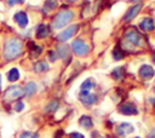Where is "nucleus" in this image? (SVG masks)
Segmentation results:
<instances>
[{"label":"nucleus","instance_id":"1","mask_svg":"<svg viewBox=\"0 0 155 138\" xmlns=\"http://www.w3.org/2000/svg\"><path fill=\"white\" fill-rule=\"evenodd\" d=\"M22 50H23V45L19 40L10 39L8 41H6V44L4 46V56L6 59L12 61L22 53Z\"/></svg>","mask_w":155,"mask_h":138},{"label":"nucleus","instance_id":"2","mask_svg":"<svg viewBox=\"0 0 155 138\" xmlns=\"http://www.w3.org/2000/svg\"><path fill=\"white\" fill-rule=\"evenodd\" d=\"M74 17V12L70 11V10H63V11H59L56 17L53 18V22H52V25L53 28L56 29H59V28H63L65 27Z\"/></svg>","mask_w":155,"mask_h":138},{"label":"nucleus","instance_id":"3","mask_svg":"<svg viewBox=\"0 0 155 138\" xmlns=\"http://www.w3.org/2000/svg\"><path fill=\"white\" fill-rule=\"evenodd\" d=\"M71 48L74 51L75 54L78 56H85L87 54L88 52V46L85 41H82L81 39H78V40H74L73 44H71Z\"/></svg>","mask_w":155,"mask_h":138},{"label":"nucleus","instance_id":"4","mask_svg":"<svg viewBox=\"0 0 155 138\" xmlns=\"http://www.w3.org/2000/svg\"><path fill=\"white\" fill-rule=\"evenodd\" d=\"M78 29H79L78 24L69 25L67 29H64L63 31H61V33L57 35V39H58L59 41H67V40H69V39L78 31Z\"/></svg>","mask_w":155,"mask_h":138},{"label":"nucleus","instance_id":"5","mask_svg":"<svg viewBox=\"0 0 155 138\" xmlns=\"http://www.w3.org/2000/svg\"><path fill=\"white\" fill-rule=\"evenodd\" d=\"M22 94H23V91H22L21 87H18V86H11V87H8V88L6 90V92H5V98H6L7 100H13V99L19 98Z\"/></svg>","mask_w":155,"mask_h":138},{"label":"nucleus","instance_id":"6","mask_svg":"<svg viewBox=\"0 0 155 138\" xmlns=\"http://www.w3.org/2000/svg\"><path fill=\"white\" fill-rule=\"evenodd\" d=\"M79 99L85 105H92L97 100V96L93 93H90V91H81L79 94Z\"/></svg>","mask_w":155,"mask_h":138},{"label":"nucleus","instance_id":"7","mask_svg":"<svg viewBox=\"0 0 155 138\" xmlns=\"http://www.w3.org/2000/svg\"><path fill=\"white\" fill-rule=\"evenodd\" d=\"M116 132H117V134H120L121 137H126L127 134H130V133L133 132V126H132L131 123L122 122V123H120V125L116 127Z\"/></svg>","mask_w":155,"mask_h":138},{"label":"nucleus","instance_id":"8","mask_svg":"<svg viewBox=\"0 0 155 138\" xmlns=\"http://www.w3.org/2000/svg\"><path fill=\"white\" fill-rule=\"evenodd\" d=\"M119 111L124 115H136L138 113L137 108L132 103H125L119 108Z\"/></svg>","mask_w":155,"mask_h":138},{"label":"nucleus","instance_id":"9","mask_svg":"<svg viewBox=\"0 0 155 138\" xmlns=\"http://www.w3.org/2000/svg\"><path fill=\"white\" fill-rule=\"evenodd\" d=\"M15 21H16V23L19 25V27H22V28H24L27 24H28V16H27V13L25 12H17L16 15H15Z\"/></svg>","mask_w":155,"mask_h":138},{"label":"nucleus","instance_id":"10","mask_svg":"<svg viewBox=\"0 0 155 138\" xmlns=\"http://www.w3.org/2000/svg\"><path fill=\"white\" fill-rule=\"evenodd\" d=\"M125 38L127 41H130L131 44H138L139 42V39H140V35L139 33H137L134 29H130L126 34H125Z\"/></svg>","mask_w":155,"mask_h":138},{"label":"nucleus","instance_id":"11","mask_svg":"<svg viewBox=\"0 0 155 138\" xmlns=\"http://www.w3.org/2000/svg\"><path fill=\"white\" fill-rule=\"evenodd\" d=\"M140 5H136V6H133V7H131L128 11H127V13L125 15V21L127 22V21H131L132 18H134L137 15H138V12H139V10H140Z\"/></svg>","mask_w":155,"mask_h":138},{"label":"nucleus","instance_id":"12","mask_svg":"<svg viewBox=\"0 0 155 138\" xmlns=\"http://www.w3.org/2000/svg\"><path fill=\"white\" fill-rule=\"evenodd\" d=\"M139 75L143 77V79H149L154 75V70L150 68V65H143L140 69H139Z\"/></svg>","mask_w":155,"mask_h":138},{"label":"nucleus","instance_id":"13","mask_svg":"<svg viewBox=\"0 0 155 138\" xmlns=\"http://www.w3.org/2000/svg\"><path fill=\"white\" fill-rule=\"evenodd\" d=\"M36 90H38L36 84H35V82H33V81H29V82H27V84H25L23 92H24L27 96H31V94H34V93L36 92Z\"/></svg>","mask_w":155,"mask_h":138},{"label":"nucleus","instance_id":"14","mask_svg":"<svg viewBox=\"0 0 155 138\" xmlns=\"http://www.w3.org/2000/svg\"><path fill=\"white\" fill-rule=\"evenodd\" d=\"M57 54L62 59H65L69 56V48L67 45H58L57 46Z\"/></svg>","mask_w":155,"mask_h":138},{"label":"nucleus","instance_id":"15","mask_svg":"<svg viewBox=\"0 0 155 138\" xmlns=\"http://www.w3.org/2000/svg\"><path fill=\"white\" fill-rule=\"evenodd\" d=\"M79 122H80V125H81L84 128H86V130L91 128V127H92V125H93V122H92L91 117H90V116H87V115H82V116L80 117Z\"/></svg>","mask_w":155,"mask_h":138},{"label":"nucleus","instance_id":"16","mask_svg":"<svg viewBox=\"0 0 155 138\" xmlns=\"http://www.w3.org/2000/svg\"><path fill=\"white\" fill-rule=\"evenodd\" d=\"M140 27H142V29H144V30H153V29H154V22H153V19H150L149 17H148V18H144V19L140 22Z\"/></svg>","mask_w":155,"mask_h":138},{"label":"nucleus","instance_id":"17","mask_svg":"<svg viewBox=\"0 0 155 138\" xmlns=\"http://www.w3.org/2000/svg\"><path fill=\"white\" fill-rule=\"evenodd\" d=\"M7 79H8V81H11V82L17 81V80L19 79V71H18V69L12 68V69L7 73Z\"/></svg>","mask_w":155,"mask_h":138},{"label":"nucleus","instance_id":"18","mask_svg":"<svg viewBox=\"0 0 155 138\" xmlns=\"http://www.w3.org/2000/svg\"><path fill=\"white\" fill-rule=\"evenodd\" d=\"M47 34H48V28H47V25L40 24V25L38 27V29H36V36H38V38H45V36H47Z\"/></svg>","mask_w":155,"mask_h":138},{"label":"nucleus","instance_id":"19","mask_svg":"<svg viewBox=\"0 0 155 138\" xmlns=\"http://www.w3.org/2000/svg\"><path fill=\"white\" fill-rule=\"evenodd\" d=\"M29 48H30V53H31V56L33 57H36V56H39L40 53H41V47L39 46V45H35L34 42H30V45H29Z\"/></svg>","mask_w":155,"mask_h":138},{"label":"nucleus","instance_id":"20","mask_svg":"<svg viewBox=\"0 0 155 138\" xmlns=\"http://www.w3.org/2000/svg\"><path fill=\"white\" fill-rule=\"evenodd\" d=\"M47 69H48V64H46L45 62H38L34 65V70L36 73H42V71H46Z\"/></svg>","mask_w":155,"mask_h":138},{"label":"nucleus","instance_id":"21","mask_svg":"<svg viewBox=\"0 0 155 138\" xmlns=\"http://www.w3.org/2000/svg\"><path fill=\"white\" fill-rule=\"evenodd\" d=\"M57 5H58V1L57 0H47L46 2H45V11L46 12H50V11H52L53 8H56L57 7Z\"/></svg>","mask_w":155,"mask_h":138},{"label":"nucleus","instance_id":"22","mask_svg":"<svg viewBox=\"0 0 155 138\" xmlns=\"http://www.w3.org/2000/svg\"><path fill=\"white\" fill-rule=\"evenodd\" d=\"M57 109H58V102L57 100H52V102H50L46 105L45 111H47V113H54Z\"/></svg>","mask_w":155,"mask_h":138},{"label":"nucleus","instance_id":"23","mask_svg":"<svg viewBox=\"0 0 155 138\" xmlns=\"http://www.w3.org/2000/svg\"><path fill=\"white\" fill-rule=\"evenodd\" d=\"M94 87V82L91 80V79H88V80H86L82 85H81V91H90V90H92Z\"/></svg>","mask_w":155,"mask_h":138},{"label":"nucleus","instance_id":"24","mask_svg":"<svg viewBox=\"0 0 155 138\" xmlns=\"http://www.w3.org/2000/svg\"><path fill=\"white\" fill-rule=\"evenodd\" d=\"M122 71H124L122 68H116V69L113 71V77L116 79V80H119V79L122 76Z\"/></svg>","mask_w":155,"mask_h":138},{"label":"nucleus","instance_id":"25","mask_svg":"<svg viewBox=\"0 0 155 138\" xmlns=\"http://www.w3.org/2000/svg\"><path fill=\"white\" fill-rule=\"evenodd\" d=\"M122 57H124L122 51H121L119 47H117V48H115V50H114V58H115V59H121Z\"/></svg>","mask_w":155,"mask_h":138},{"label":"nucleus","instance_id":"26","mask_svg":"<svg viewBox=\"0 0 155 138\" xmlns=\"http://www.w3.org/2000/svg\"><path fill=\"white\" fill-rule=\"evenodd\" d=\"M23 109H24V103H23V102H17V103L15 104V110H16L17 113L22 111Z\"/></svg>","mask_w":155,"mask_h":138},{"label":"nucleus","instance_id":"27","mask_svg":"<svg viewBox=\"0 0 155 138\" xmlns=\"http://www.w3.org/2000/svg\"><path fill=\"white\" fill-rule=\"evenodd\" d=\"M57 57H58V54L54 52V51H48V59L51 61V62H54L56 59H57Z\"/></svg>","mask_w":155,"mask_h":138},{"label":"nucleus","instance_id":"28","mask_svg":"<svg viewBox=\"0 0 155 138\" xmlns=\"http://www.w3.org/2000/svg\"><path fill=\"white\" fill-rule=\"evenodd\" d=\"M69 138H85V137L79 132H73V133H70Z\"/></svg>","mask_w":155,"mask_h":138},{"label":"nucleus","instance_id":"29","mask_svg":"<svg viewBox=\"0 0 155 138\" xmlns=\"http://www.w3.org/2000/svg\"><path fill=\"white\" fill-rule=\"evenodd\" d=\"M19 2H23V0H8V1H7V4H8L10 6H12V5H15V4H19Z\"/></svg>","mask_w":155,"mask_h":138},{"label":"nucleus","instance_id":"30","mask_svg":"<svg viewBox=\"0 0 155 138\" xmlns=\"http://www.w3.org/2000/svg\"><path fill=\"white\" fill-rule=\"evenodd\" d=\"M33 134L30 133V132H25V133H22L21 136H19V138H30Z\"/></svg>","mask_w":155,"mask_h":138},{"label":"nucleus","instance_id":"31","mask_svg":"<svg viewBox=\"0 0 155 138\" xmlns=\"http://www.w3.org/2000/svg\"><path fill=\"white\" fill-rule=\"evenodd\" d=\"M148 138H155V127L151 130V132L149 133V136H148Z\"/></svg>","mask_w":155,"mask_h":138},{"label":"nucleus","instance_id":"32","mask_svg":"<svg viewBox=\"0 0 155 138\" xmlns=\"http://www.w3.org/2000/svg\"><path fill=\"white\" fill-rule=\"evenodd\" d=\"M30 138H38V137H36V136H31Z\"/></svg>","mask_w":155,"mask_h":138},{"label":"nucleus","instance_id":"33","mask_svg":"<svg viewBox=\"0 0 155 138\" xmlns=\"http://www.w3.org/2000/svg\"><path fill=\"white\" fill-rule=\"evenodd\" d=\"M0 86H1V76H0Z\"/></svg>","mask_w":155,"mask_h":138},{"label":"nucleus","instance_id":"34","mask_svg":"<svg viewBox=\"0 0 155 138\" xmlns=\"http://www.w3.org/2000/svg\"><path fill=\"white\" fill-rule=\"evenodd\" d=\"M69 1H76V0H69Z\"/></svg>","mask_w":155,"mask_h":138},{"label":"nucleus","instance_id":"35","mask_svg":"<svg viewBox=\"0 0 155 138\" xmlns=\"http://www.w3.org/2000/svg\"><path fill=\"white\" fill-rule=\"evenodd\" d=\"M137 138H138V137H137Z\"/></svg>","mask_w":155,"mask_h":138}]
</instances>
